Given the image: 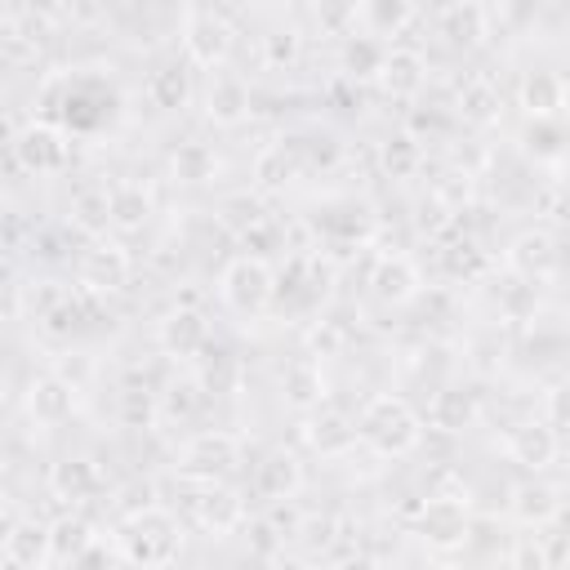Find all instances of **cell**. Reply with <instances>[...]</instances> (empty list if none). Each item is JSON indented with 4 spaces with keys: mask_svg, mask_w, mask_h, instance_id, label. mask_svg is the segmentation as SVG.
Returning <instances> with one entry per match:
<instances>
[{
    "mask_svg": "<svg viewBox=\"0 0 570 570\" xmlns=\"http://www.w3.org/2000/svg\"><path fill=\"white\" fill-rule=\"evenodd\" d=\"M27 414L40 423V428H62L71 414H76V383L62 379V374H36L31 387H27Z\"/></svg>",
    "mask_w": 570,
    "mask_h": 570,
    "instance_id": "ac0fdd59",
    "label": "cell"
},
{
    "mask_svg": "<svg viewBox=\"0 0 570 570\" xmlns=\"http://www.w3.org/2000/svg\"><path fill=\"white\" fill-rule=\"evenodd\" d=\"M71 227L85 232L89 240L94 236H107V227H111V187H102V183L80 187L71 196Z\"/></svg>",
    "mask_w": 570,
    "mask_h": 570,
    "instance_id": "4dcf8cb0",
    "label": "cell"
},
{
    "mask_svg": "<svg viewBox=\"0 0 570 570\" xmlns=\"http://www.w3.org/2000/svg\"><path fill=\"white\" fill-rule=\"evenodd\" d=\"M325 392H330V383H325V370H321L316 356L303 352V356H294V361L285 365V374H281V396H285L289 410H298V414L321 410V405H325Z\"/></svg>",
    "mask_w": 570,
    "mask_h": 570,
    "instance_id": "ffe728a7",
    "label": "cell"
},
{
    "mask_svg": "<svg viewBox=\"0 0 570 570\" xmlns=\"http://www.w3.org/2000/svg\"><path fill=\"white\" fill-rule=\"evenodd\" d=\"M13 160L18 169L36 174V178H53L71 165V142H67V129L53 125V120H31L13 134Z\"/></svg>",
    "mask_w": 570,
    "mask_h": 570,
    "instance_id": "8992f818",
    "label": "cell"
},
{
    "mask_svg": "<svg viewBox=\"0 0 570 570\" xmlns=\"http://www.w3.org/2000/svg\"><path fill=\"white\" fill-rule=\"evenodd\" d=\"M379 160H383V169H387L392 178H414L419 165H423V147H419L414 134H392V138L379 147Z\"/></svg>",
    "mask_w": 570,
    "mask_h": 570,
    "instance_id": "e575fe53",
    "label": "cell"
},
{
    "mask_svg": "<svg viewBox=\"0 0 570 570\" xmlns=\"http://www.w3.org/2000/svg\"><path fill=\"white\" fill-rule=\"evenodd\" d=\"M414 534L428 552H459L472 539V508L463 494H428L414 517Z\"/></svg>",
    "mask_w": 570,
    "mask_h": 570,
    "instance_id": "5b68a950",
    "label": "cell"
},
{
    "mask_svg": "<svg viewBox=\"0 0 570 570\" xmlns=\"http://www.w3.org/2000/svg\"><path fill=\"white\" fill-rule=\"evenodd\" d=\"M370 289L383 303H410V298H419L423 276H419L410 254H379L370 267Z\"/></svg>",
    "mask_w": 570,
    "mask_h": 570,
    "instance_id": "d6986e66",
    "label": "cell"
},
{
    "mask_svg": "<svg viewBox=\"0 0 570 570\" xmlns=\"http://www.w3.org/2000/svg\"><path fill=\"white\" fill-rule=\"evenodd\" d=\"M156 343L174 361H191L209 347V316L200 307H174L156 321Z\"/></svg>",
    "mask_w": 570,
    "mask_h": 570,
    "instance_id": "8fae6325",
    "label": "cell"
},
{
    "mask_svg": "<svg viewBox=\"0 0 570 570\" xmlns=\"http://www.w3.org/2000/svg\"><path fill=\"white\" fill-rule=\"evenodd\" d=\"M111 548L120 566H169L183 552V521L160 503L125 508L111 530Z\"/></svg>",
    "mask_w": 570,
    "mask_h": 570,
    "instance_id": "6da1fadb",
    "label": "cell"
},
{
    "mask_svg": "<svg viewBox=\"0 0 570 570\" xmlns=\"http://www.w3.org/2000/svg\"><path fill=\"white\" fill-rule=\"evenodd\" d=\"M512 517L534 530V525H552L561 517V485H548V481H521L512 490Z\"/></svg>",
    "mask_w": 570,
    "mask_h": 570,
    "instance_id": "cb8c5ba5",
    "label": "cell"
},
{
    "mask_svg": "<svg viewBox=\"0 0 570 570\" xmlns=\"http://www.w3.org/2000/svg\"><path fill=\"white\" fill-rule=\"evenodd\" d=\"M343 343H347V334H343V325H338V321H316V325H312V334H307V356H316V361L338 356V352H343Z\"/></svg>",
    "mask_w": 570,
    "mask_h": 570,
    "instance_id": "ab89813d",
    "label": "cell"
},
{
    "mask_svg": "<svg viewBox=\"0 0 570 570\" xmlns=\"http://www.w3.org/2000/svg\"><path fill=\"white\" fill-rule=\"evenodd\" d=\"M258 53H263V62H267L272 71H289V67L298 62V53H303V36H298L294 27H272V31L258 40Z\"/></svg>",
    "mask_w": 570,
    "mask_h": 570,
    "instance_id": "d590c367",
    "label": "cell"
},
{
    "mask_svg": "<svg viewBox=\"0 0 570 570\" xmlns=\"http://www.w3.org/2000/svg\"><path fill=\"white\" fill-rule=\"evenodd\" d=\"M232 22L218 18L214 9H191L183 18V49H187V62L200 67V71H218L227 58H232Z\"/></svg>",
    "mask_w": 570,
    "mask_h": 570,
    "instance_id": "ba28073f",
    "label": "cell"
},
{
    "mask_svg": "<svg viewBox=\"0 0 570 570\" xmlns=\"http://www.w3.org/2000/svg\"><path fill=\"white\" fill-rule=\"evenodd\" d=\"M200 401H205V392H200V383L196 379H174V383H165V392H156V410H160V419H178V423H187L196 410H200Z\"/></svg>",
    "mask_w": 570,
    "mask_h": 570,
    "instance_id": "836d02e7",
    "label": "cell"
},
{
    "mask_svg": "<svg viewBox=\"0 0 570 570\" xmlns=\"http://www.w3.org/2000/svg\"><path fill=\"white\" fill-rule=\"evenodd\" d=\"M0 561L18 570H45L53 566V543H49V521L40 517H18L4 539H0Z\"/></svg>",
    "mask_w": 570,
    "mask_h": 570,
    "instance_id": "5bb4252c",
    "label": "cell"
},
{
    "mask_svg": "<svg viewBox=\"0 0 570 570\" xmlns=\"http://www.w3.org/2000/svg\"><path fill=\"white\" fill-rule=\"evenodd\" d=\"M316 22L330 36H347L356 27V0H321L316 4Z\"/></svg>",
    "mask_w": 570,
    "mask_h": 570,
    "instance_id": "60d3db41",
    "label": "cell"
},
{
    "mask_svg": "<svg viewBox=\"0 0 570 570\" xmlns=\"http://www.w3.org/2000/svg\"><path fill=\"white\" fill-rule=\"evenodd\" d=\"M503 454H508L517 468L543 472V468H552L557 454H561V432H557L552 423H543V419L517 423V428H508V436H503Z\"/></svg>",
    "mask_w": 570,
    "mask_h": 570,
    "instance_id": "4fadbf2b",
    "label": "cell"
},
{
    "mask_svg": "<svg viewBox=\"0 0 570 570\" xmlns=\"http://www.w3.org/2000/svg\"><path fill=\"white\" fill-rule=\"evenodd\" d=\"M525 151L534 160H561V129H557V120H534L525 129Z\"/></svg>",
    "mask_w": 570,
    "mask_h": 570,
    "instance_id": "74e56055",
    "label": "cell"
},
{
    "mask_svg": "<svg viewBox=\"0 0 570 570\" xmlns=\"http://www.w3.org/2000/svg\"><path fill=\"white\" fill-rule=\"evenodd\" d=\"M521 107L530 120H557L566 107V80L557 71H530L521 80Z\"/></svg>",
    "mask_w": 570,
    "mask_h": 570,
    "instance_id": "484cf974",
    "label": "cell"
},
{
    "mask_svg": "<svg viewBox=\"0 0 570 570\" xmlns=\"http://www.w3.org/2000/svg\"><path fill=\"white\" fill-rule=\"evenodd\" d=\"M107 490V476H102V468L94 463V459H85V454H67V459H58L53 468H49V494L58 499V503H89V499H98Z\"/></svg>",
    "mask_w": 570,
    "mask_h": 570,
    "instance_id": "9a60e30c",
    "label": "cell"
},
{
    "mask_svg": "<svg viewBox=\"0 0 570 570\" xmlns=\"http://www.w3.org/2000/svg\"><path fill=\"white\" fill-rule=\"evenodd\" d=\"M151 218V191L134 178L111 183V227L116 232H142Z\"/></svg>",
    "mask_w": 570,
    "mask_h": 570,
    "instance_id": "f546056e",
    "label": "cell"
},
{
    "mask_svg": "<svg viewBox=\"0 0 570 570\" xmlns=\"http://www.w3.org/2000/svg\"><path fill=\"white\" fill-rule=\"evenodd\" d=\"M499 107H503V94H499V85L490 80V76H468L463 80V89H459V111L472 120V125H490V120H499Z\"/></svg>",
    "mask_w": 570,
    "mask_h": 570,
    "instance_id": "d6a6232c",
    "label": "cell"
},
{
    "mask_svg": "<svg viewBox=\"0 0 570 570\" xmlns=\"http://www.w3.org/2000/svg\"><path fill=\"white\" fill-rule=\"evenodd\" d=\"M249 485H254V494H258L263 503H294V499H298V490L307 485L303 459H298L294 450L276 445V450H267V454L254 463Z\"/></svg>",
    "mask_w": 570,
    "mask_h": 570,
    "instance_id": "9c48e42d",
    "label": "cell"
},
{
    "mask_svg": "<svg viewBox=\"0 0 570 570\" xmlns=\"http://www.w3.org/2000/svg\"><path fill=\"white\" fill-rule=\"evenodd\" d=\"M476 419H481V401H476V392H468V387H459V383H450V387L432 392L428 414H423V423H428V428L450 432V436H454V432H468Z\"/></svg>",
    "mask_w": 570,
    "mask_h": 570,
    "instance_id": "44dd1931",
    "label": "cell"
},
{
    "mask_svg": "<svg viewBox=\"0 0 570 570\" xmlns=\"http://www.w3.org/2000/svg\"><path fill=\"white\" fill-rule=\"evenodd\" d=\"M445 36L454 40V45H463V49H472V45H481L485 36H490V13H485V4L481 0H459V4H450L445 9Z\"/></svg>",
    "mask_w": 570,
    "mask_h": 570,
    "instance_id": "1f68e13d",
    "label": "cell"
},
{
    "mask_svg": "<svg viewBox=\"0 0 570 570\" xmlns=\"http://www.w3.org/2000/svg\"><path fill=\"white\" fill-rule=\"evenodd\" d=\"M196 494H191V521L209 534V539H227L236 534L245 521H249V508H245V494L227 481H191Z\"/></svg>",
    "mask_w": 570,
    "mask_h": 570,
    "instance_id": "52a82bcc",
    "label": "cell"
},
{
    "mask_svg": "<svg viewBox=\"0 0 570 570\" xmlns=\"http://www.w3.org/2000/svg\"><path fill=\"white\" fill-rule=\"evenodd\" d=\"M205 102V120L218 125V129H236L249 120V107H254V94H249V80L236 76V71H209V85L200 94Z\"/></svg>",
    "mask_w": 570,
    "mask_h": 570,
    "instance_id": "30bf717a",
    "label": "cell"
},
{
    "mask_svg": "<svg viewBox=\"0 0 570 570\" xmlns=\"http://www.w3.org/2000/svg\"><path fill=\"white\" fill-rule=\"evenodd\" d=\"M214 174H218V151L209 142L187 138V142L174 147V156H169V178L174 183L200 187V183H214Z\"/></svg>",
    "mask_w": 570,
    "mask_h": 570,
    "instance_id": "4316f807",
    "label": "cell"
},
{
    "mask_svg": "<svg viewBox=\"0 0 570 570\" xmlns=\"http://www.w3.org/2000/svg\"><path fill=\"white\" fill-rule=\"evenodd\" d=\"M298 178V151L289 142H267L254 156V187L258 191H281Z\"/></svg>",
    "mask_w": 570,
    "mask_h": 570,
    "instance_id": "f1b7e54d",
    "label": "cell"
},
{
    "mask_svg": "<svg viewBox=\"0 0 570 570\" xmlns=\"http://www.w3.org/2000/svg\"><path fill=\"white\" fill-rule=\"evenodd\" d=\"M503 263L521 281H543L557 267V236L548 227H530V232L512 236V245L503 249Z\"/></svg>",
    "mask_w": 570,
    "mask_h": 570,
    "instance_id": "2e32d148",
    "label": "cell"
},
{
    "mask_svg": "<svg viewBox=\"0 0 570 570\" xmlns=\"http://www.w3.org/2000/svg\"><path fill=\"white\" fill-rule=\"evenodd\" d=\"M120 419H125V428L156 423V419H160V410H156V392H142V387L120 392Z\"/></svg>",
    "mask_w": 570,
    "mask_h": 570,
    "instance_id": "f35d334b",
    "label": "cell"
},
{
    "mask_svg": "<svg viewBox=\"0 0 570 570\" xmlns=\"http://www.w3.org/2000/svg\"><path fill=\"white\" fill-rule=\"evenodd\" d=\"M379 58H383V45H379V40H370V36H347V45H343V71H347V76H374Z\"/></svg>",
    "mask_w": 570,
    "mask_h": 570,
    "instance_id": "8d00e7d4",
    "label": "cell"
},
{
    "mask_svg": "<svg viewBox=\"0 0 570 570\" xmlns=\"http://www.w3.org/2000/svg\"><path fill=\"white\" fill-rule=\"evenodd\" d=\"M240 463H245V441L227 428L191 432L174 454V472L183 481H227Z\"/></svg>",
    "mask_w": 570,
    "mask_h": 570,
    "instance_id": "277c9868",
    "label": "cell"
},
{
    "mask_svg": "<svg viewBox=\"0 0 570 570\" xmlns=\"http://www.w3.org/2000/svg\"><path fill=\"white\" fill-rule=\"evenodd\" d=\"M218 298L240 321L267 316L272 303H276V272H272V263L263 254H249V249L227 258L223 272H218Z\"/></svg>",
    "mask_w": 570,
    "mask_h": 570,
    "instance_id": "3957f363",
    "label": "cell"
},
{
    "mask_svg": "<svg viewBox=\"0 0 570 570\" xmlns=\"http://www.w3.org/2000/svg\"><path fill=\"white\" fill-rule=\"evenodd\" d=\"M129 272H134L129 249L116 245V240H107V236H94V249L80 263V285L85 289H98V294H111V289L129 285Z\"/></svg>",
    "mask_w": 570,
    "mask_h": 570,
    "instance_id": "e0dca14e",
    "label": "cell"
},
{
    "mask_svg": "<svg viewBox=\"0 0 570 570\" xmlns=\"http://www.w3.org/2000/svg\"><path fill=\"white\" fill-rule=\"evenodd\" d=\"M0 387H4V374H0ZM0 396H4V392H0Z\"/></svg>",
    "mask_w": 570,
    "mask_h": 570,
    "instance_id": "b9f144b4",
    "label": "cell"
},
{
    "mask_svg": "<svg viewBox=\"0 0 570 570\" xmlns=\"http://www.w3.org/2000/svg\"><path fill=\"white\" fill-rule=\"evenodd\" d=\"M98 525L85 521L80 512H67L58 521H49V543H53V566H80L85 552L98 543Z\"/></svg>",
    "mask_w": 570,
    "mask_h": 570,
    "instance_id": "d4e9b609",
    "label": "cell"
},
{
    "mask_svg": "<svg viewBox=\"0 0 570 570\" xmlns=\"http://www.w3.org/2000/svg\"><path fill=\"white\" fill-rule=\"evenodd\" d=\"M410 22H414V0H356V27L379 45L405 36Z\"/></svg>",
    "mask_w": 570,
    "mask_h": 570,
    "instance_id": "7402d4cb",
    "label": "cell"
},
{
    "mask_svg": "<svg viewBox=\"0 0 570 570\" xmlns=\"http://www.w3.org/2000/svg\"><path fill=\"white\" fill-rule=\"evenodd\" d=\"M374 80H379V89L387 98L405 102V98H414L428 85V58L419 49H410V45H383V58L374 67Z\"/></svg>",
    "mask_w": 570,
    "mask_h": 570,
    "instance_id": "7c38bea8",
    "label": "cell"
},
{
    "mask_svg": "<svg viewBox=\"0 0 570 570\" xmlns=\"http://www.w3.org/2000/svg\"><path fill=\"white\" fill-rule=\"evenodd\" d=\"M312 419H307V428H303V436H307V445L321 454V459H343L347 450H356V423L347 419V414H338V410H307Z\"/></svg>",
    "mask_w": 570,
    "mask_h": 570,
    "instance_id": "603a6c76",
    "label": "cell"
},
{
    "mask_svg": "<svg viewBox=\"0 0 570 570\" xmlns=\"http://www.w3.org/2000/svg\"><path fill=\"white\" fill-rule=\"evenodd\" d=\"M352 423H356V445L374 450L379 459H405L423 441V414L396 392H374Z\"/></svg>",
    "mask_w": 570,
    "mask_h": 570,
    "instance_id": "7a4b0ae2",
    "label": "cell"
},
{
    "mask_svg": "<svg viewBox=\"0 0 570 570\" xmlns=\"http://www.w3.org/2000/svg\"><path fill=\"white\" fill-rule=\"evenodd\" d=\"M147 102L156 111H183L191 102V71L183 62H165L147 76Z\"/></svg>",
    "mask_w": 570,
    "mask_h": 570,
    "instance_id": "83f0119b",
    "label": "cell"
}]
</instances>
